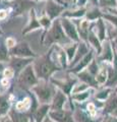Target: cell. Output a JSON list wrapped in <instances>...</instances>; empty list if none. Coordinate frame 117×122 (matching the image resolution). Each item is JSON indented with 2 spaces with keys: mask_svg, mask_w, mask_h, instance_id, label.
<instances>
[{
  "mask_svg": "<svg viewBox=\"0 0 117 122\" xmlns=\"http://www.w3.org/2000/svg\"><path fill=\"white\" fill-rule=\"evenodd\" d=\"M34 69L38 76V78L41 79H48L55 71L59 69V67L56 65L55 61L52 60L50 55H44L40 58H38L33 64Z\"/></svg>",
  "mask_w": 117,
  "mask_h": 122,
  "instance_id": "obj_1",
  "label": "cell"
},
{
  "mask_svg": "<svg viewBox=\"0 0 117 122\" xmlns=\"http://www.w3.org/2000/svg\"><path fill=\"white\" fill-rule=\"evenodd\" d=\"M66 34L64 33L61 20H56L52 22L51 28L47 30L46 36H45V45L50 46L54 43H59V44H64L69 42L70 39H67Z\"/></svg>",
  "mask_w": 117,
  "mask_h": 122,
  "instance_id": "obj_2",
  "label": "cell"
},
{
  "mask_svg": "<svg viewBox=\"0 0 117 122\" xmlns=\"http://www.w3.org/2000/svg\"><path fill=\"white\" fill-rule=\"evenodd\" d=\"M32 90L34 92V94L36 95V97L38 98V100L42 104H48L49 102H51L53 100V97L56 92V91L54 92L52 86L46 82H43V83L38 82L35 86L32 87Z\"/></svg>",
  "mask_w": 117,
  "mask_h": 122,
  "instance_id": "obj_3",
  "label": "cell"
},
{
  "mask_svg": "<svg viewBox=\"0 0 117 122\" xmlns=\"http://www.w3.org/2000/svg\"><path fill=\"white\" fill-rule=\"evenodd\" d=\"M38 82H39L38 81V76L35 72V69H34V66L31 64L25 67L18 76V85L25 87V89L34 87Z\"/></svg>",
  "mask_w": 117,
  "mask_h": 122,
  "instance_id": "obj_4",
  "label": "cell"
},
{
  "mask_svg": "<svg viewBox=\"0 0 117 122\" xmlns=\"http://www.w3.org/2000/svg\"><path fill=\"white\" fill-rule=\"evenodd\" d=\"M10 54L14 57H21V58H35L36 54L27 42H20L16 44L12 49H10Z\"/></svg>",
  "mask_w": 117,
  "mask_h": 122,
  "instance_id": "obj_5",
  "label": "cell"
},
{
  "mask_svg": "<svg viewBox=\"0 0 117 122\" xmlns=\"http://www.w3.org/2000/svg\"><path fill=\"white\" fill-rule=\"evenodd\" d=\"M64 11V5L55 0H49L46 4V13L52 20L57 18Z\"/></svg>",
  "mask_w": 117,
  "mask_h": 122,
  "instance_id": "obj_6",
  "label": "cell"
},
{
  "mask_svg": "<svg viewBox=\"0 0 117 122\" xmlns=\"http://www.w3.org/2000/svg\"><path fill=\"white\" fill-rule=\"evenodd\" d=\"M33 61V58H21V57H12L9 60V66L13 68L15 73H20Z\"/></svg>",
  "mask_w": 117,
  "mask_h": 122,
  "instance_id": "obj_7",
  "label": "cell"
},
{
  "mask_svg": "<svg viewBox=\"0 0 117 122\" xmlns=\"http://www.w3.org/2000/svg\"><path fill=\"white\" fill-rule=\"evenodd\" d=\"M49 117L54 122H73L71 114L66 110H50Z\"/></svg>",
  "mask_w": 117,
  "mask_h": 122,
  "instance_id": "obj_8",
  "label": "cell"
},
{
  "mask_svg": "<svg viewBox=\"0 0 117 122\" xmlns=\"http://www.w3.org/2000/svg\"><path fill=\"white\" fill-rule=\"evenodd\" d=\"M61 25L64 33L66 34V36L68 37V39L72 40V41H78V34H77V30L75 29L74 25L71 22L68 18H61Z\"/></svg>",
  "mask_w": 117,
  "mask_h": 122,
  "instance_id": "obj_9",
  "label": "cell"
},
{
  "mask_svg": "<svg viewBox=\"0 0 117 122\" xmlns=\"http://www.w3.org/2000/svg\"><path fill=\"white\" fill-rule=\"evenodd\" d=\"M66 102V96L65 93H63L61 90H57L55 92V95L52 100L51 104V110H60L63 109V106Z\"/></svg>",
  "mask_w": 117,
  "mask_h": 122,
  "instance_id": "obj_10",
  "label": "cell"
},
{
  "mask_svg": "<svg viewBox=\"0 0 117 122\" xmlns=\"http://www.w3.org/2000/svg\"><path fill=\"white\" fill-rule=\"evenodd\" d=\"M51 110V106L49 104H43L40 107H38L37 110L34 112V118L36 122H43L44 119L47 117V114H49Z\"/></svg>",
  "mask_w": 117,
  "mask_h": 122,
  "instance_id": "obj_11",
  "label": "cell"
},
{
  "mask_svg": "<svg viewBox=\"0 0 117 122\" xmlns=\"http://www.w3.org/2000/svg\"><path fill=\"white\" fill-rule=\"evenodd\" d=\"M41 28V25L39 22V20L37 18L36 16V13H35V10H31L30 11V21L28 25L25 26V29L22 30V34H27L29 32H31L33 30H36V29H40Z\"/></svg>",
  "mask_w": 117,
  "mask_h": 122,
  "instance_id": "obj_12",
  "label": "cell"
},
{
  "mask_svg": "<svg viewBox=\"0 0 117 122\" xmlns=\"http://www.w3.org/2000/svg\"><path fill=\"white\" fill-rule=\"evenodd\" d=\"M8 114L12 122H30V117L18 110H10Z\"/></svg>",
  "mask_w": 117,
  "mask_h": 122,
  "instance_id": "obj_13",
  "label": "cell"
},
{
  "mask_svg": "<svg viewBox=\"0 0 117 122\" xmlns=\"http://www.w3.org/2000/svg\"><path fill=\"white\" fill-rule=\"evenodd\" d=\"M10 108V101L7 95L0 94V116H4L9 113Z\"/></svg>",
  "mask_w": 117,
  "mask_h": 122,
  "instance_id": "obj_14",
  "label": "cell"
},
{
  "mask_svg": "<svg viewBox=\"0 0 117 122\" xmlns=\"http://www.w3.org/2000/svg\"><path fill=\"white\" fill-rule=\"evenodd\" d=\"M92 57H93L92 53H90V54H86V55L84 57V58L81 60V62L76 63V65H75L74 68L72 69V72H81V71L90 63V61H91V59H92Z\"/></svg>",
  "mask_w": 117,
  "mask_h": 122,
  "instance_id": "obj_15",
  "label": "cell"
},
{
  "mask_svg": "<svg viewBox=\"0 0 117 122\" xmlns=\"http://www.w3.org/2000/svg\"><path fill=\"white\" fill-rule=\"evenodd\" d=\"M55 85L59 86V89L61 90L63 93L65 94H69L70 91H72V86L74 85V81H67L65 82H59V81H55Z\"/></svg>",
  "mask_w": 117,
  "mask_h": 122,
  "instance_id": "obj_16",
  "label": "cell"
},
{
  "mask_svg": "<svg viewBox=\"0 0 117 122\" xmlns=\"http://www.w3.org/2000/svg\"><path fill=\"white\" fill-rule=\"evenodd\" d=\"M93 74H91L89 71H81L78 73V77H80L82 81H85L86 85H91V86H95L96 81L94 77L92 76Z\"/></svg>",
  "mask_w": 117,
  "mask_h": 122,
  "instance_id": "obj_17",
  "label": "cell"
},
{
  "mask_svg": "<svg viewBox=\"0 0 117 122\" xmlns=\"http://www.w3.org/2000/svg\"><path fill=\"white\" fill-rule=\"evenodd\" d=\"M31 105H32L31 99L30 98H25L22 101L18 102L15 107H16V110H18V111L25 112V111H27V110H29L30 108H31Z\"/></svg>",
  "mask_w": 117,
  "mask_h": 122,
  "instance_id": "obj_18",
  "label": "cell"
},
{
  "mask_svg": "<svg viewBox=\"0 0 117 122\" xmlns=\"http://www.w3.org/2000/svg\"><path fill=\"white\" fill-rule=\"evenodd\" d=\"M86 52H88V49H86V46L85 44H81V46L78 47V49L76 50V53H75L74 56V60H73V64L78 63V60H80L81 57H85L86 55Z\"/></svg>",
  "mask_w": 117,
  "mask_h": 122,
  "instance_id": "obj_19",
  "label": "cell"
},
{
  "mask_svg": "<svg viewBox=\"0 0 117 122\" xmlns=\"http://www.w3.org/2000/svg\"><path fill=\"white\" fill-rule=\"evenodd\" d=\"M51 18L48 16V15H43L42 17L39 18V22L41 25V28H43L45 30H49L52 25V22H51Z\"/></svg>",
  "mask_w": 117,
  "mask_h": 122,
  "instance_id": "obj_20",
  "label": "cell"
},
{
  "mask_svg": "<svg viewBox=\"0 0 117 122\" xmlns=\"http://www.w3.org/2000/svg\"><path fill=\"white\" fill-rule=\"evenodd\" d=\"M65 52H66V55H67V60L72 61V58L75 56V53H76V46H75V44L69 46L68 48H66Z\"/></svg>",
  "mask_w": 117,
  "mask_h": 122,
  "instance_id": "obj_21",
  "label": "cell"
},
{
  "mask_svg": "<svg viewBox=\"0 0 117 122\" xmlns=\"http://www.w3.org/2000/svg\"><path fill=\"white\" fill-rule=\"evenodd\" d=\"M107 78V73H106V70L103 69L101 70L100 72H98L97 73V76H96V81L98 83H104L105 81H106Z\"/></svg>",
  "mask_w": 117,
  "mask_h": 122,
  "instance_id": "obj_22",
  "label": "cell"
},
{
  "mask_svg": "<svg viewBox=\"0 0 117 122\" xmlns=\"http://www.w3.org/2000/svg\"><path fill=\"white\" fill-rule=\"evenodd\" d=\"M88 97H89L88 92H84V93L81 92V93H78V94H74L72 96V99L75 101H77V102H82V101L86 100Z\"/></svg>",
  "mask_w": 117,
  "mask_h": 122,
  "instance_id": "obj_23",
  "label": "cell"
},
{
  "mask_svg": "<svg viewBox=\"0 0 117 122\" xmlns=\"http://www.w3.org/2000/svg\"><path fill=\"white\" fill-rule=\"evenodd\" d=\"M14 74H15V71H14L13 68H11L10 66L5 68V69L3 70V76H4L5 78H8V79L12 78L14 76Z\"/></svg>",
  "mask_w": 117,
  "mask_h": 122,
  "instance_id": "obj_24",
  "label": "cell"
},
{
  "mask_svg": "<svg viewBox=\"0 0 117 122\" xmlns=\"http://www.w3.org/2000/svg\"><path fill=\"white\" fill-rule=\"evenodd\" d=\"M85 14V10L84 9H80V10H76V11H73V12H68V13H65V16H69V17H81Z\"/></svg>",
  "mask_w": 117,
  "mask_h": 122,
  "instance_id": "obj_25",
  "label": "cell"
},
{
  "mask_svg": "<svg viewBox=\"0 0 117 122\" xmlns=\"http://www.w3.org/2000/svg\"><path fill=\"white\" fill-rule=\"evenodd\" d=\"M7 56H8V51L4 45H2L0 47V61H3V60H6Z\"/></svg>",
  "mask_w": 117,
  "mask_h": 122,
  "instance_id": "obj_26",
  "label": "cell"
},
{
  "mask_svg": "<svg viewBox=\"0 0 117 122\" xmlns=\"http://www.w3.org/2000/svg\"><path fill=\"white\" fill-rule=\"evenodd\" d=\"M88 71L90 72L91 74H97L99 72V69H98V66H97V63L95 61H92V63L89 65V69Z\"/></svg>",
  "mask_w": 117,
  "mask_h": 122,
  "instance_id": "obj_27",
  "label": "cell"
},
{
  "mask_svg": "<svg viewBox=\"0 0 117 122\" xmlns=\"http://www.w3.org/2000/svg\"><path fill=\"white\" fill-rule=\"evenodd\" d=\"M86 83H85V85H78V86H75V87L72 90V94L81 93L82 91H86Z\"/></svg>",
  "mask_w": 117,
  "mask_h": 122,
  "instance_id": "obj_28",
  "label": "cell"
},
{
  "mask_svg": "<svg viewBox=\"0 0 117 122\" xmlns=\"http://www.w3.org/2000/svg\"><path fill=\"white\" fill-rule=\"evenodd\" d=\"M15 45H16V43H15V40H14L13 38H7V40H6V46H7V48L12 49Z\"/></svg>",
  "mask_w": 117,
  "mask_h": 122,
  "instance_id": "obj_29",
  "label": "cell"
},
{
  "mask_svg": "<svg viewBox=\"0 0 117 122\" xmlns=\"http://www.w3.org/2000/svg\"><path fill=\"white\" fill-rule=\"evenodd\" d=\"M89 39H90V41L94 44V46L98 48V50H100V44H99V42H98V40H97V37H95L94 35H91V36L89 37Z\"/></svg>",
  "mask_w": 117,
  "mask_h": 122,
  "instance_id": "obj_30",
  "label": "cell"
},
{
  "mask_svg": "<svg viewBox=\"0 0 117 122\" xmlns=\"http://www.w3.org/2000/svg\"><path fill=\"white\" fill-rule=\"evenodd\" d=\"M116 73H115V71H110V73H109V81H108V83L109 85H111V83L113 82L114 83L115 82V81H116Z\"/></svg>",
  "mask_w": 117,
  "mask_h": 122,
  "instance_id": "obj_31",
  "label": "cell"
},
{
  "mask_svg": "<svg viewBox=\"0 0 117 122\" xmlns=\"http://www.w3.org/2000/svg\"><path fill=\"white\" fill-rule=\"evenodd\" d=\"M117 105V100H111L110 103L107 105V111H112L113 109H115Z\"/></svg>",
  "mask_w": 117,
  "mask_h": 122,
  "instance_id": "obj_32",
  "label": "cell"
},
{
  "mask_svg": "<svg viewBox=\"0 0 117 122\" xmlns=\"http://www.w3.org/2000/svg\"><path fill=\"white\" fill-rule=\"evenodd\" d=\"M98 26H99V30H100V33H99V35H100V38L101 39H103L104 38V25H103V22H102V20H99V22H98Z\"/></svg>",
  "mask_w": 117,
  "mask_h": 122,
  "instance_id": "obj_33",
  "label": "cell"
},
{
  "mask_svg": "<svg viewBox=\"0 0 117 122\" xmlns=\"http://www.w3.org/2000/svg\"><path fill=\"white\" fill-rule=\"evenodd\" d=\"M108 93H109V91H103V92H101V93H99L98 95H96V97L98 99H101V100H105L108 96Z\"/></svg>",
  "mask_w": 117,
  "mask_h": 122,
  "instance_id": "obj_34",
  "label": "cell"
},
{
  "mask_svg": "<svg viewBox=\"0 0 117 122\" xmlns=\"http://www.w3.org/2000/svg\"><path fill=\"white\" fill-rule=\"evenodd\" d=\"M101 3L103 5H113L115 3V0H101Z\"/></svg>",
  "mask_w": 117,
  "mask_h": 122,
  "instance_id": "obj_35",
  "label": "cell"
},
{
  "mask_svg": "<svg viewBox=\"0 0 117 122\" xmlns=\"http://www.w3.org/2000/svg\"><path fill=\"white\" fill-rule=\"evenodd\" d=\"M88 110H89V112L91 113V115H95V110H96V108H95V106H94L93 104H89V106H88Z\"/></svg>",
  "mask_w": 117,
  "mask_h": 122,
  "instance_id": "obj_36",
  "label": "cell"
},
{
  "mask_svg": "<svg viewBox=\"0 0 117 122\" xmlns=\"http://www.w3.org/2000/svg\"><path fill=\"white\" fill-rule=\"evenodd\" d=\"M6 16H7V11L6 10H0V20H5L6 18Z\"/></svg>",
  "mask_w": 117,
  "mask_h": 122,
  "instance_id": "obj_37",
  "label": "cell"
},
{
  "mask_svg": "<svg viewBox=\"0 0 117 122\" xmlns=\"http://www.w3.org/2000/svg\"><path fill=\"white\" fill-rule=\"evenodd\" d=\"M86 2V0H77V3H78V5H80V6L85 5Z\"/></svg>",
  "mask_w": 117,
  "mask_h": 122,
  "instance_id": "obj_38",
  "label": "cell"
},
{
  "mask_svg": "<svg viewBox=\"0 0 117 122\" xmlns=\"http://www.w3.org/2000/svg\"><path fill=\"white\" fill-rule=\"evenodd\" d=\"M108 122H117V119H116V118H111V119L109 120Z\"/></svg>",
  "mask_w": 117,
  "mask_h": 122,
  "instance_id": "obj_39",
  "label": "cell"
},
{
  "mask_svg": "<svg viewBox=\"0 0 117 122\" xmlns=\"http://www.w3.org/2000/svg\"><path fill=\"white\" fill-rule=\"evenodd\" d=\"M5 122H12L10 119V117H6V119H5Z\"/></svg>",
  "mask_w": 117,
  "mask_h": 122,
  "instance_id": "obj_40",
  "label": "cell"
},
{
  "mask_svg": "<svg viewBox=\"0 0 117 122\" xmlns=\"http://www.w3.org/2000/svg\"><path fill=\"white\" fill-rule=\"evenodd\" d=\"M3 69V64L1 63V62H0V72H1V70Z\"/></svg>",
  "mask_w": 117,
  "mask_h": 122,
  "instance_id": "obj_41",
  "label": "cell"
},
{
  "mask_svg": "<svg viewBox=\"0 0 117 122\" xmlns=\"http://www.w3.org/2000/svg\"><path fill=\"white\" fill-rule=\"evenodd\" d=\"M0 122H5V119H0Z\"/></svg>",
  "mask_w": 117,
  "mask_h": 122,
  "instance_id": "obj_42",
  "label": "cell"
},
{
  "mask_svg": "<svg viewBox=\"0 0 117 122\" xmlns=\"http://www.w3.org/2000/svg\"><path fill=\"white\" fill-rule=\"evenodd\" d=\"M93 1H94V2H96V1H97V0H93Z\"/></svg>",
  "mask_w": 117,
  "mask_h": 122,
  "instance_id": "obj_43",
  "label": "cell"
},
{
  "mask_svg": "<svg viewBox=\"0 0 117 122\" xmlns=\"http://www.w3.org/2000/svg\"><path fill=\"white\" fill-rule=\"evenodd\" d=\"M36 1H40V0H36Z\"/></svg>",
  "mask_w": 117,
  "mask_h": 122,
  "instance_id": "obj_44",
  "label": "cell"
},
{
  "mask_svg": "<svg viewBox=\"0 0 117 122\" xmlns=\"http://www.w3.org/2000/svg\"><path fill=\"white\" fill-rule=\"evenodd\" d=\"M8 1H11V0H8Z\"/></svg>",
  "mask_w": 117,
  "mask_h": 122,
  "instance_id": "obj_45",
  "label": "cell"
},
{
  "mask_svg": "<svg viewBox=\"0 0 117 122\" xmlns=\"http://www.w3.org/2000/svg\"><path fill=\"white\" fill-rule=\"evenodd\" d=\"M116 113H117V111H116Z\"/></svg>",
  "mask_w": 117,
  "mask_h": 122,
  "instance_id": "obj_46",
  "label": "cell"
},
{
  "mask_svg": "<svg viewBox=\"0 0 117 122\" xmlns=\"http://www.w3.org/2000/svg\"><path fill=\"white\" fill-rule=\"evenodd\" d=\"M0 1H1V0H0Z\"/></svg>",
  "mask_w": 117,
  "mask_h": 122,
  "instance_id": "obj_47",
  "label": "cell"
}]
</instances>
